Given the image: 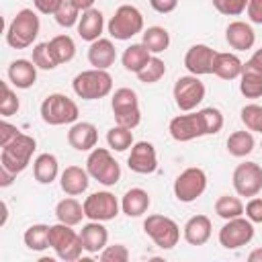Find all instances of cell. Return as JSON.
Wrapping results in <instances>:
<instances>
[{
  "label": "cell",
  "mask_w": 262,
  "mask_h": 262,
  "mask_svg": "<svg viewBox=\"0 0 262 262\" xmlns=\"http://www.w3.org/2000/svg\"><path fill=\"white\" fill-rule=\"evenodd\" d=\"M211 229H213V225H211V219L207 215H192L184 223L182 235H184L186 244H190V246H203V244L209 242Z\"/></svg>",
  "instance_id": "cell-23"
},
{
  "label": "cell",
  "mask_w": 262,
  "mask_h": 262,
  "mask_svg": "<svg viewBox=\"0 0 262 262\" xmlns=\"http://www.w3.org/2000/svg\"><path fill=\"white\" fill-rule=\"evenodd\" d=\"M33 4L41 14H55V10L63 4V0H33Z\"/></svg>",
  "instance_id": "cell-47"
},
{
  "label": "cell",
  "mask_w": 262,
  "mask_h": 262,
  "mask_svg": "<svg viewBox=\"0 0 262 262\" xmlns=\"http://www.w3.org/2000/svg\"><path fill=\"white\" fill-rule=\"evenodd\" d=\"M221 129H223V115L215 106H207L196 113L178 115L168 125L170 137L180 143L192 141L203 135H217Z\"/></svg>",
  "instance_id": "cell-1"
},
{
  "label": "cell",
  "mask_w": 262,
  "mask_h": 262,
  "mask_svg": "<svg viewBox=\"0 0 262 262\" xmlns=\"http://www.w3.org/2000/svg\"><path fill=\"white\" fill-rule=\"evenodd\" d=\"M8 80L14 88L27 90L37 82V66L29 59H14L8 66Z\"/></svg>",
  "instance_id": "cell-24"
},
{
  "label": "cell",
  "mask_w": 262,
  "mask_h": 262,
  "mask_svg": "<svg viewBox=\"0 0 262 262\" xmlns=\"http://www.w3.org/2000/svg\"><path fill=\"white\" fill-rule=\"evenodd\" d=\"M111 108L115 123L127 129H135L141 123V111H139V100L137 92L131 88H119L115 90L111 98Z\"/></svg>",
  "instance_id": "cell-9"
},
{
  "label": "cell",
  "mask_w": 262,
  "mask_h": 262,
  "mask_svg": "<svg viewBox=\"0 0 262 262\" xmlns=\"http://www.w3.org/2000/svg\"><path fill=\"white\" fill-rule=\"evenodd\" d=\"M248 18L256 25H262V0H250L248 2Z\"/></svg>",
  "instance_id": "cell-48"
},
{
  "label": "cell",
  "mask_w": 262,
  "mask_h": 262,
  "mask_svg": "<svg viewBox=\"0 0 262 262\" xmlns=\"http://www.w3.org/2000/svg\"><path fill=\"white\" fill-rule=\"evenodd\" d=\"M117 59V49L111 39H96L88 47V61L96 70H108Z\"/></svg>",
  "instance_id": "cell-22"
},
{
  "label": "cell",
  "mask_w": 262,
  "mask_h": 262,
  "mask_svg": "<svg viewBox=\"0 0 262 262\" xmlns=\"http://www.w3.org/2000/svg\"><path fill=\"white\" fill-rule=\"evenodd\" d=\"M98 141V131L88 121H76L72 123L68 131V143L78 151H92Z\"/></svg>",
  "instance_id": "cell-18"
},
{
  "label": "cell",
  "mask_w": 262,
  "mask_h": 262,
  "mask_svg": "<svg viewBox=\"0 0 262 262\" xmlns=\"http://www.w3.org/2000/svg\"><path fill=\"white\" fill-rule=\"evenodd\" d=\"M100 260L102 262H127L129 260V250L123 244L104 246V250L100 252Z\"/></svg>",
  "instance_id": "cell-44"
},
{
  "label": "cell",
  "mask_w": 262,
  "mask_h": 262,
  "mask_svg": "<svg viewBox=\"0 0 262 262\" xmlns=\"http://www.w3.org/2000/svg\"><path fill=\"white\" fill-rule=\"evenodd\" d=\"M239 117L248 131L262 133V104H246L239 111Z\"/></svg>",
  "instance_id": "cell-40"
},
{
  "label": "cell",
  "mask_w": 262,
  "mask_h": 262,
  "mask_svg": "<svg viewBox=\"0 0 262 262\" xmlns=\"http://www.w3.org/2000/svg\"><path fill=\"white\" fill-rule=\"evenodd\" d=\"M252 237H254V225L248 217L227 219V223L219 229V244L225 250H237L250 244Z\"/></svg>",
  "instance_id": "cell-14"
},
{
  "label": "cell",
  "mask_w": 262,
  "mask_h": 262,
  "mask_svg": "<svg viewBox=\"0 0 262 262\" xmlns=\"http://www.w3.org/2000/svg\"><path fill=\"white\" fill-rule=\"evenodd\" d=\"M215 213L221 219H235L244 215V203L239 201V196H231V194H221L215 201Z\"/></svg>",
  "instance_id": "cell-36"
},
{
  "label": "cell",
  "mask_w": 262,
  "mask_h": 262,
  "mask_svg": "<svg viewBox=\"0 0 262 262\" xmlns=\"http://www.w3.org/2000/svg\"><path fill=\"white\" fill-rule=\"evenodd\" d=\"M143 231L162 250H172L178 244V239H180V227H178V223L174 219H170L166 215H158V213L145 217Z\"/></svg>",
  "instance_id": "cell-10"
},
{
  "label": "cell",
  "mask_w": 262,
  "mask_h": 262,
  "mask_svg": "<svg viewBox=\"0 0 262 262\" xmlns=\"http://www.w3.org/2000/svg\"><path fill=\"white\" fill-rule=\"evenodd\" d=\"M172 94H174V102L180 111L184 113H190L194 111L203 98H205V84L199 80V76H180L176 82H174V88H172Z\"/></svg>",
  "instance_id": "cell-11"
},
{
  "label": "cell",
  "mask_w": 262,
  "mask_h": 262,
  "mask_svg": "<svg viewBox=\"0 0 262 262\" xmlns=\"http://www.w3.org/2000/svg\"><path fill=\"white\" fill-rule=\"evenodd\" d=\"M151 55H154V53H151L143 43H133V45H129V47L123 51L121 61H123V68H125L127 72L137 74V72H141V70L147 66V61L151 59Z\"/></svg>",
  "instance_id": "cell-28"
},
{
  "label": "cell",
  "mask_w": 262,
  "mask_h": 262,
  "mask_svg": "<svg viewBox=\"0 0 262 262\" xmlns=\"http://www.w3.org/2000/svg\"><path fill=\"white\" fill-rule=\"evenodd\" d=\"M84 205V213L90 221H111L119 215V201L113 192L108 190H98L92 192L90 196H86Z\"/></svg>",
  "instance_id": "cell-13"
},
{
  "label": "cell",
  "mask_w": 262,
  "mask_h": 262,
  "mask_svg": "<svg viewBox=\"0 0 262 262\" xmlns=\"http://www.w3.org/2000/svg\"><path fill=\"white\" fill-rule=\"evenodd\" d=\"M242 70H244V63L235 53L223 51V53H217L213 59V74L221 80H235L242 76Z\"/></svg>",
  "instance_id": "cell-26"
},
{
  "label": "cell",
  "mask_w": 262,
  "mask_h": 262,
  "mask_svg": "<svg viewBox=\"0 0 262 262\" xmlns=\"http://www.w3.org/2000/svg\"><path fill=\"white\" fill-rule=\"evenodd\" d=\"M127 166L135 174H151L158 168V154L154 143L137 141L131 145V154L127 158Z\"/></svg>",
  "instance_id": "cell-16"
},
{
  "label": "cell",
  "mask_w": 262,
  "mask_h": 262,
  "mask_svg": "<svg viewBox=\"0 0 262 262\" xmlns=\"http://www.w3.org/2000/svg\"><path fill=\"white\" fill-rule=\"evenodd\" d=\"M78 115H80L78 104L66 94L53 92L41 102V119L47 125H53V127L70 125V123L78 121Z\"/></svg>",
  "instance_id": "cell-6"
},
{
  "label": "cell",
  "mask_w": 262,
  "mask_h": 262,
  "mask_svg": "<svg viewBox=\"0 0 262 262\" xmlns=\"http://www.w3.org/2000/svg\"><path fill=\"white\" fill-rule=\"evenodd\" d=\"M141 43L156 55V53H162L168 49L170 45V33L164 29V27H147L143 31V39Z\"/></svg>",
  "instance_id": "cell-34"
},
{
  "label": "cell",
  "mask_w": 262,
  "mask_h": 262,
  "mask_svg": "<svg viewBox=\"0 0 262 262\" xmlns=\"http://www.w3.org/2000/svg\"><path fill=\"white\" fill-rule=\"evenodd\" d=\"M41 29L39 16L33 8H23L16 12V16L10 20L6 31V43L12 49H27L33 45Z\"/></svg>",
  "instance_id": "cell-2"
},
{
  "label": "cell",
  "mask_w": 262,
  "mask_h": 262,
  "mask_svg": "<svg viewBox=\"0 0 262 262\" xmlns=\"http://www.w3.org/2000/svg\"><path fill=\"white\" fill-rule=\"evenodd\" d=\"M149 194L147 190L143 188H129L125 194H123V201H121V209L127 217H141L147 209H149Z\"/></svg>",
  "instance_id": "cell-27"
},
{
  "label": "cell",
  "mask_w": 262,
  "mask_h": 262,
  "mask_svg": "<svg viewBox=\"0 0 262 262\" xmlns=\"http://www.w3.org/2000/svg\"><path fill=\"white\" fill-rule=\"evenodd\" d=\"M102 29H104V16H102L100 10L88 8V10L82 12V16L78 20V35H80V39L92 43V41L100 39Z\"/></svg>",
  "instance_id": "cell-25"
},
{
  "label": "cell",
  "mask_w": 262,
  "mask_h": 262,
  "mask_svg": "<svg viewBox=\"0 0 262 262\" xmlns=\"http://www.w3.org/2000/svg\"><path fill=\"white\" fill-rule=\"evenodd\" d=\"M88 184H90V174L80 166H68L59 176V186L70 196H78L86 192Z\"/></svg>",
  "instance_id": "cell-20"
},
{
  "label": "cell",
  "mask_w": 262,
  "mask_h": 262,
  "mask_svg": "<svg viewBox=\"0 0 262 262\" xmlns=\"http://www.w3.org/2000/svg\"><path fill=\"white\" fill-rule=\"evenodd\" d=\"M23 242H25V246H27L29 250H33V252H43V250L51 248V246H49V225H45V223H35V225H31V227H27V231H25V235H23Z\"/></svg>",
  "instance_id": "cell-32"
},
{
  "label": "cell",
  "mask_w": 262,
  "mask_h": 262,
  "mask_svg": "<svg viewBox=\"0 0 262 262\" xmlns=\"http://www.w3.org/2000/svg\"><path fill=\"white\" fill-rule=\"evenodd\" d=\"M246 63H248V66H252V68H256L258 72H262V47H260V49H256V51H254V55H252Z\"/></svg>",
  "instance_id": "cell-51"
},
{
  "label": "cell",
  "mask_w": 262,
  "mask_h": 262,
  "mask_svg": "<svg viewBox=\"0 0 262 262\" xmlns=\"http://www.w3.org/2000/svg\"><path fill=\"white\" fill-rule=\"evenodd\" d=\"M72 2L78 6V10H80V12H84V10L92 8V4H94V0H72Z\"/></svg>",
  "instance_id": "cell-52"
},
{
  "label": "cell",
  "mask_w": 262,
  "mask_h": 262,
  "mask_svg": "<svg viewBox=\"0 0 262 262\" xmlns=\"http://www.w3.org/2000/svg\"><path fill=\"white\" fill-rule=\"evenodd\" d=\"M106 29H108V35L113 39L127 41V39L135 37L137 33L143 31V14L139 12V8H135L131 4H123L115 10Z\"/></svg>",
  "instance_id": "cell-7"
},
{
  "label": "cell",
  "mask_w": 262,
  "mask_h": 262,
  "mask_svg": "<svg viewBox=\"0 0 262 262\" xmlns=\"http://www.w3.org/2000/svg\"><path fill=\"white\" fill-rule=\"evenodd\" d=\"M33 174L39 184H51L59 174V164L53 154H41L33 162Z\"/></svg>",
  "instance_id": "cell-29"
},
{
  "label": "cell",
  "mask_w": 262,
  "mask_h": 262,
  "mask_svg": "<svg viewBox=\"0 0 262 262\" xmlns=\"http://www.w3.org/2000/svg\"><path fill=\"white\" fill-rule=\"evenodd\" d=\"M227 151L235 158H244L254 151V135L250 131H233L227 137Z\"/></svg>",
  "instance_id": "cell-35"
},
{
  "label": "cell",
  "mask_w": 262,
  "mask_h": 262,
  "mask_svg": "<svg viewBox=\"0 0 262 262\" xmlns=\"http://www.w3.org/2000/svg\"><path fill=\"white\" fill-rule=\"evenodd\" d=\"M20 108V102H18V96L16 92L8 86V82H2V98H0V113L2 117H12L16 115Z\"/></svg>",
  "instance_id": "cell-42"
},
{
  "label": "cell",
  "mask_w": 262,
  "mask_h": 262,
  "mask_svg": "<svg viewBox=\"0 0 262 262\" xmlns=\"http://www.w3.org/2000/svg\"><path fill=\"white\" fill-rule=\"evenodd\" d=\"M207 188V174L203 168H186L174 180V196L180 203L196 201Z\"/></svg>",
  "instance_id": "cell-12"
},
{
  "label": "cell",
  "mask_w": 262,
  "mask_h": 262,
  "mask_svg": "<svg viewBox=\"0 0 262 262\" xmlns=\"http://www.w3.org/2000/svg\"><path fill=\"white\" fill-rule=\"evenodd\" d=\"M80 237H82V246L84 252L88 254H98L104 250L106 242H108V231L102 225V221H90L86 225H82L80 229Z\"/></svg>",
  "instance_id": "cell-21"
},
{
  "label": "cell",
  "mask_w": 262,
  "mask_h": 262,
  "mask_svg": "<svg viewBox=\"0 0 262 262\" xmlns=\"http://www.w3.org/2000/svg\"><path fill=\"white\" fill-rule=\"evenodd\" d=\"M20 131L16 129V125H10L8 121H2L0 123V147L6 145L8 141H12Z\"/></svg>",
  "instance_id": "cell-46"
},
{
  "label": "cell",
  "mask_w": 262,
  "mask_h": 262,
  "mask_svg": "<svg viewBox=\"0 0 262 262\" xmlns=\"http://www.w3.org/2000/svg\"><path fill=\"white\" fill-rule=\"evenodd\" d=\"M106 143L115 151H125V149H129L133 145V131L115 123V127H111L106 131Z\"/></svg>",
  "instance_id": "cell-37"
},
{
  "label": "cell",
  "mask_w": 262,
  "mask_h": 262,
  "mask_svg": "<svg viewBox=\"0 0 262 262\" xmlns=\"http://www.w3.org/2000/svg\"><path fill=\"white\" fill-rule=\"evenodd\" d=\"M233 188L237 196H256L262 190V166L256 162H244L237 164L233 170Z\"/></svg>",
  "instance_id": "cell-15"
},
{
  "label": "cell",
  "mask_w": 262,
  "mask_h": 262,
  "mask_svg": "<svg viewBox=\"0 0 262 262\" xmlns=\"http://www.w3.org/2000/svg\"><path fill=\"white\" fill-rule=\"evenodd\" d=\"M248 2L250 0H213V6L225 16H237L248 8Z\"/></svg>",
  "instance_id": "cell-43"
},
{
  "label": "cell",
  "mask_w": 262,
  "mask_h": 262,
  "mask_svg": "<svg viewBox=\"0 0 262 262\" xmlns=\"http://www.w3.org/2000/svg\"><path fill=\"white\" fill-rule=\"evenodd\" d=\"M55 217H57V221H61V223L74 227V225L82 223V217H86L84 205H80V201H76L74 196L61 199V201L55 205Z\"/></svg>",
  "instance_id": "cell-30"
},
{
  "label": "cell",
  "mask_w": 262,
  "mask_h": 262,
  "mask_svg": "<svg viewBox=\"0 0 262 262\" xmlns=\"http://www.w3.org/2000/svg\"><path fill=\"white\" fill-rule=\"evenodd\" d=\"M215 55H217L215 49H211L205 43H196V45L188 47V51L184 53V68L192 76L213 74V59H215Z\"/></svg>",
  "instance_id": "cell-17"
},
{
  "label": "cell",
  "mask_w": 262,
  "mask_h": 262,
  "mask_svg": "<svg viewBox=\"0 0 262 262\" xmlns=\"http://www.w3.org/2000/svg\"><path fill=\"white\" fill-rule=\"evenodd\" d=\"M244 213H246V217H248L252 223H262V199L252 196V199L248 201V205L244 207Z\"/></svg>",
  "instance_id": "cell-45"
},
{
  "label": "cell",
  "mask_w": 262,
  "mask_h": 262,
  "mask_svg": "<svg viewBox=\"0 0 262 262\" xmlns=\"http://www.w3.org/2000/svg\"><path fill=\"white\" fill-rule=\"evenodd\" d=\"M86 170H88L90 178L98 180L104 186H115L119 182V178H121V166L111 156V151L106 147H94L88 154Z\"/></svg>",
  "instance_id": "cell-8"
},
{
  "label": "cell",
  "mask_w": 262,
  "mask_h": 262,
  "mask_svg": "<svg viewBox=\"0 0 262 262\" xmlns=\"http://www.w3.org/2000/svg\"><path fill=\"white\" fill-rule=\"evenodd\" d=\"M49 246L53 248L57 258H61L66 262L78 260L84 252L80 233H76L72 229V225H66L61 221L55 225H49Z\"/></svg>",
  "instance_id": "cell-5"
},
{
  "label": "cell",
  "mask_w": 262,
  "mask_h": 262,
  "mask_svg": "<svg viewBox=\"0 0 262 262\" xmlns=\"http://www.w3.org/2000/svg\"><path fill=\"white\" fill-rule=\"evenodd\" d=\"M260 147H262V143H260Z\"/></svg>",
  "instance_id": "cell-54"
},
{
  "label": "cell",
  "mask_w": 262,
  "mask_h": 262,
  "mask_svg": "<svg viewBox=\"0 0 262 262\" xmlns=\"http://www.w3.org/2000/svg\"><path fill=\"white\" fill-rule=\"evenodd\" d=\"M149 4H151V8H154L156 12H160V14H168V12L176 10L178 0H149Z\"/></svg>",
  "instance_id": "cell-49"
},
{
  "label": "cell",
  "mask_w": 262,
  "mask_h": 262,
  "mask_svg": "<svg viewBox=\"0 0 262 262\" xmlns=\"http://www.w3.org/2000/svg\"><path fill=\"white\" fill-rule=\"evenodd\" d=\"M225 41L229 43L231 49L235 51H246V49H252L254 43H256V33L254 29L244 23V20H233L227 25L225 29Z\"/></svg>",
  "instance_id": "cell-19"
},
{
  "label": "cell",
  "mask_w": 262,
  "mask_h": 262,
  "mask_svg": "<svg viewBox=\"0 0 262 262\" xmlns=\"http://www.w3.org/2000/svg\"><path fill=\"white\" fill-rule=\"evenodd\" d=\"M164 74H166V63L160 57L151 55V59L147 61V66L141 72H137V78L143 84H156L160 78H164Z\"/></svg>",
  "instance_id": "cell-38"
},
{
  "label": "cell",
  "mask_w": 262,
  "mask_h": 262,
  "mask_svg": "<svg viewBox=\"0 0 262 262\" xmlns=\"http://www.w3.org/2000/svg\"><path fill=\"white\" fill-rule=\"evenodd\" d=\"M239 92L246 98H260L262 96V72L244 63V70L239 76Z\"/></svg>",
  "instance_id": "cell-31"
},
{
  "label": "cell",
  "mask_w": 262,
  "mask_h": 262,
  "mask_svg": "<svg viewBox=\"0 0 262 262\" xmlns=\"http://www.w3.org/2000/svg\"><path fill=\"white\" fill-rule=\"evenodd\" d=\"M248 260L250 262H262V248H256L248 254Z\"/></svg>",
  "instance_id": "cell-53"
},
{
  "label": "cell",
  "mask_w": 262,
  "mask_h": 262,
  "mask_svg": "<svg viewBox=\"0 0 262 262\" xmlns=\"http://www.w3.org/2000/svg\"><path fill=\"white\" fill-rule=\"evenodd\" d=\"M47 43H49V49H51L57 66L59 63H68V61L74 59V55H76V43H74V39L70 35H55Z\"/></svg>",
  "instance_id": "cell-33"
},
{
  "label": "cell",
  "mask_w": 262,
  "mask_h": 262,
  "mask_svg": "<svg viewBox=\"0 0 262 262\" xmlns=\"http://www.w3.org/2000/svg\"><path fill=\"white\" fill-rule=\"evenodd\" d=\"M14 178H16V174H12V172H10V170H6L4 166H0V186H2V188L10 186Z\"/></svg>",
  "instance_id": "cell-50"
},
{
  "label": "cell",
  "mask_w": 262,
  "mask_h": 262,
  "mask_svg": "<svg viewBox=\"0 0 262 262\" xmlns=\"http://www.w3.org/2000/svg\"><path fill=\"white\" fill-rule=\"evenodd\" d=\"M72 88L76 92V96H80L82 100H100L104 96L111 94L113 90V78L106 70H84L80 72L74 82Z\"/></svg>",
  "instance_id": "cell-3"
},
{
  "label": "cell",
  "mask_w": 262,
  "mask_h": 262,
  "mask_svg": "<svg viewBox=\"0 0 262 262\" xmlns=\"http://www.w3.org/2000/svg\"><path fill=\"white\" fill-rule=\"evenodd\" d=\"M53 16H55V23H57L59 27L70 29V27L78 25V20H80V10H78V6H76L72 0H63V4L55 10Z\"/></svg>",
  "instance_id": "cell-39"
},
{
  "label": "cell",
  "mask_w": 262,
  "mask_h": 262,
  "mask_svg": "<svg viewBox=\"0 0 262 262\" xmlns=\"http://www.w3.org/2000/svg\"><path fill=\"white\" fill-rule=\"evenodd\" d=\"M39 70H53L57 68V61L49 49V43H37L33 47V59H31Z\"/></svg>",
  "instance_id": "cell-41"
},
{
  "label": "cell",
  "mask_w": 262,
  "mask_h": 262,
  "mask_svg": "<svg viewBox=\"0 0 262 262\" xmlns=\"http://www.w3.org/2000/svg\"><path fill=\"white\" fill-rule=\"evenodd\" d=\"M35 149H37L35 137H31L27 133H18L12 141H8L6 145H2L0 166H4L6 170H10L12 174H20L31 164V158H33Z\"/></svg>",
  "instance_id": "cell-4"
}]
</instances>
